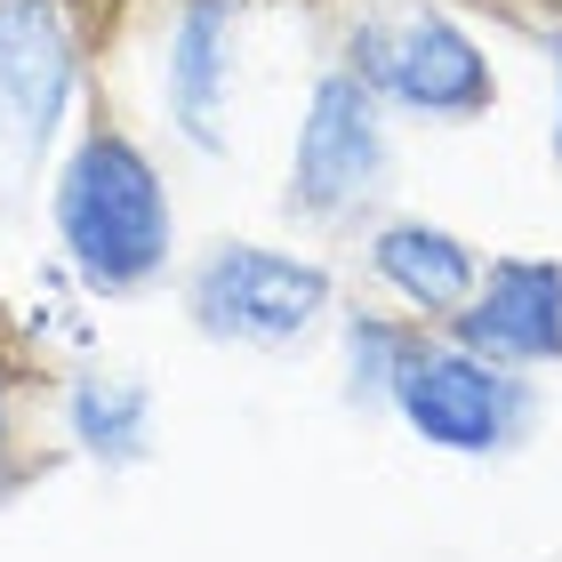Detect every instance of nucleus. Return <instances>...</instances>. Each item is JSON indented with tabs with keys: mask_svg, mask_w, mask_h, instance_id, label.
<instances>
[{
	"mask_svg": "<svg viewBox=\"0 0 562 562\" xmlns=\"http://www.w3.org/2000/svg\"><path fill=\"white\" fill-rule=\"evenodd\" d=\"M394 177V137H386V105L362 72L329 65L314 89H305L297 137H290V177H281V201L305 225H353L386 193Z\"/></svg>",
	"mask_w": 562,
	"mask_h": 562,
	"instance_id": "obj_5",
	"label": "nucleus"
},
{
	"mask_svg": "<svg viewBox=\"0 0 562 562\" xmlns=\"http://www.w3.org/2000/svg\"><path fill=\"white\" fill-rule=\"evenodd\" d=\"M450 346L506 370L562 362V258H491L474 297L450 314Z\"/></svg>",
	"mask_w": 562,
	"mask_h": 562,
	"instance_id": "obj_8",
	"label": "nucleus"
},
{
	"mask_svg": "<svg viewBox=\"0 0 562 562\" xmlns=\"http://www.w3.org/2000/svg\"><path fill=\"white\" fill-rule=\"evenodd\" d=\"M48 234L89 297H145L177 258V193L130 130L89 121L48 169Z\"/></svg>",
	"mask_w": 562,
	"mask_h": 562,
	"instance_id": "obj_1",
	"label": "nucleus"
},
{
	"mask_svg": "<svg viewBox=\"0 0 562 562\" xmlns=\"http://www.w3.org/2000/svg\"><path fill=\"white\" fill-rule=\"evenodd\" d=\"M24 442H16V378H9V362H0V506L9 498H24Z\"/></svg>",
	"mask_w": 562,
	"mask_h": 562,
	"instance_id": "obj_12",
	"label": "nucleus"
},
{
	"mask_svg": "<svg viewBox=\"0 0 562 562\" xmlns=\"http://www.w3.org/2000/svg\"><path fill=\"white\" fill-rule=\"evenodd\" d=\"M89 89L81 0H0V201H24L57 169Z\"/></svg>",
	"mask_w": 562,
	"mask_h": 562,
	"instance_id": "obj_2",
	"label": "nucleus"
},
{
	"mask_svg": "<svg viewBox=\"0 0 562 562\" xmlns=\"http://www.w3.org/2000/svg\"><path fill=\"white\" fill-rule=\"evenodd\" d=\"M386 411L418 434L426 450H450V458H506L530 442L539 426V386L530 370H506V362H482L467 346H434L418 338L411 362L394 378V402Z\"/></svg>",
	"mask_w": 562,
	"mask_h": 562,
	"instance_id": "obj_6",
	"label": "nucleus"
},
{
	"mask_svg": "<svg viewBox=\"0 0 562 562\" xmlns=\"http://www.w3.org/2000/svg\"><path fill=\"white\" fill-rule=\"evenodd\" d=\"M539 41H547V57H554V130H547V137H554V169H562V24H554V33H539Z\"/></svg>",
	"mask_w": 562,
	"mask_h": 562,
	"instance_id": "obj_13",
	"label": "nucleus"
},
{
	"mask_svg": "<svg viewBox=\"0 0 562 562\" xmlns=\"http://www.w3.org/2000/svg\"><path fill=\"white\" fill-rule=\"evenodd\" d=\"M338 314V273L281 241H210L186 273V322L210 346L290 353Z\"/></svg>",
	"mask_w": 562,
	"mask_h": 562,
	"instance_id": "obj_3",
	"label": "nucleus"
},
{
	"mask_svg": "<svg viewBox=\"0 0 562 562\" xmlns=\"http://www.w3.org/2000/svg\"><path fill=\"white\" fill-rule=\"evenodd\" d=\"M57 418H65V442L105 474H130L153 458V386L137 370L81 362L57 394Z\"/></svg>",
	"mask_w": 562,
	"mask_h": 562,
	"instance_id": "obj_10",
	"label": "nucleus"
},
{
	"mask_svg": "<svg viewBox=\"0 0 562 562\" xmlns=\"http://www.w3.org/2000/svg\"><path fill=\"white\" fill-rule=\"evenodd\" d=\"M346 72H362L386 113L411 121H482L498 105V65L450 9H402V16H353Z\"/></svg>",
	"mask_w": 562,
	"mask_h": 562,
	"instance_id": "obj_4",
	"label": "nucleus"
},
{
	"mask_svg": "<svg viewBox=\"0 0 562 562\" xmlns=\"http://www.w3.org/2000/svg\"><path fill=\"white\" fill-rule=\"evenodd\" d=\"M241 81V0H169L161 16V113L193 153L225 161V113Z\"/></svg>",
	"mask_w": 562,
	"mask_h": 562,
	"instance_id": "obj_7",
	"label": "nucleus"
},
{
	"mask_svg": "<svg viewBox=\"0 0 562 562\" xmlns=\"http://www.w3.org/2000/svg\"><path fill=\"white\" fill-rule=\"evenodd\" d=\"M370 273L386 281V297L402 314L450 322L482 281V249L434 217H386V225H370Z\"/></svg>",
	"mask_w": 562,
	"mask_h": 562,
	"instance_id": "obj_9",
	"label": "nucleus"
},
{
	"mask_svg": "<svg viewBox=\"0 0 562 562\" xmlns=\"http://www.w3.org/2000/svg\"><path fill=\"white\" fill-rule=\"evenodd\" d=\"M411 346H418L411 322L353 305V314H346V346H338V362H346V402H353V411H386V402H394V378H402V362H411Z\"/></svg>",
	"mask_w": 562,
	"mask_h": 562,
	"instance_id": "obj_11",
	"label": "nucleus"
}]
</instances>
